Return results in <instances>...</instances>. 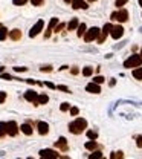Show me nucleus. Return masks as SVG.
<instances>
[{"instance_id": "f704fd0d", "label": "nucleus", "mask_w": 142, "mask_h": 159, "mask_svg": "<svg viewBox=\"0 0 142 159\" xmlns=\"http://www.w3.org/2000/svg\"><path fill=\"white\" fill-rule=\"evenodd\" d=\"M40 70L41 72H52V66H43L40 67Z\"/></svg>"}, {"instance_id": "ea45409f", "label": "nucleus", "mask_w": 142, "mask_h": 159, "mask_svg": "<svg viewBox=\"0 0 142 159\" xmlns=\"http://www.w3.org/2000/svg\"><path fill=\"white\" fill-rule=\"evenodd\" d=\"M44 86H48L49 89H57V86H55V84H52V83H49V81H46V83H44Z\"/></svg>"}, {"instance_id": "20e7f679", "label": "nucleus", "mask_w": 142, "mask_h": 159, "mask_svg": "<svg viewBox=\"0 0 142 159\" xmlns=\"http://www.w3.org/2000/svg\"><path fill=\"white\" fill-rule=\"evenodd\" d=\"M99 32H101V29L96 28V26H93V28H90L89 31H86V34L83 35V37H84V40H86L87 43H90V41H93V40L98 38Z\"/></svg>"}, {"instance_id": "2f4dec72", "label": "nucleus", "mask_w": 142, "mask_h": 159, "mask_svg": "<svg viewBox=\"0 0 142 159\" xmlns=\"http://www.w3.org/2000/svg\"><path fill=\"white\" fill-rule=\"evenodd\" d=\"M31 3H32L34 6H41V5L44 3V0H31Z\"/></svg>"}, {"instance_id": "a18cd8bd", "label": "nucleus", "mask_w": 142, "mask_h": 159, "mask_svg": "<svg viewBox=\"0 0 142 159\" xmlns=\"http://www.w3.org/2000/svg\"><path fill=\"white\" fill-rule=\"evenodd\" d=\"M64 2H66V3H70V2H72V0H64Z\"/></svg>"}, {"instance_id": "37998d69", "label": "nucleus", "mask_w": 142, "mask_h": 159, "mask_svg": "<svg viewBox=\"0 0 142 159\" xmlns=\"http://www.w3.org/2000/svg\"><path fill=\"white\" fill-rule=\"evenodd\" d=\"M109 84H110V86H112V87H113V86H115V84H116V81H115V80H110V83H109Z\"/></svg>"}, {"instance_id": "bb28decb", "label": "nucleus", "mask_w": 142, "mask_h": 159, "mask_svg": "<svg viewBox=\"0 0 142 159\" xmlns=\"http://www.w3.org/2000/svg\"><path fill=\"white\" fill-rule=\"evenodd\" d=\"M6 135V122H0V136Z\"/></svg>"}, {"instance_id": "4be33fe9", "label": "nucleus", "mask_w": 142, "mask_h": 159, "mask_svg": "<svg viewBox=\"0 0 142 159\" xmlns=\"http://www.w3.org/2000/svg\"><path fill=\"white\" fill-rule=\"evenodd\" d=\"M133 77H135L136 80H142V67H136L135 70H133Z\"/></svg>"}, {"instance_id": "7c9ffc66", "label": "nucleus", "mask_w": 142, "mask_h": 159, "mask_svg": "<svg viewBox=\"0 0 142 159\" xmlns=\"http://www.w3.org/2000/svg\"><path fill=\"white\" fill-rule=\"evenodd\" d=\"M128 2V0H116V3H115V6H118V8H121V6H124Z\"/></svg>"}, {"instance_id": "473e14b6", "label": "nucleus", "mask_w": 142, "mask_h": 159, "mask_svg": "<svg viewBox=\"0 0 142 159\" xmlns=\"http://www.w3.org/2000/svg\"><path fill=\"white\" fill-rule=\"evenodd\" d=\"M78 113H79V109L78 107H70V115H72V116H76Z\"/></svg>"}, {"instance_id": "412c9836", "label": "nucleus", "mask_w": 142, "mask_h": 159, "mask_svg": "<svg viewBox=\"0 0 142 159\" xmlns=\"http://www.w3.org/2000/svg\"><path fill=\"white\" fill-rule=\"evenodd\" d=\"M101 158H102V153L98 152V150H95V152H92L89 155V159H101Z\"/></svg>"}, {"instance_id": "58836bf2", "label": "nucleus", "mask_w": 142, "mask_h": 159, "mask_svg": "<svg viewBox=\"0 0 142 159\" xmlns=\"http://www.w3.org/2000/svg\"><path fill=\"white\" fill-rule=\"evenodd\" d=\"M57 89L63 90V92H69V87H66V86H57Z\"/></svg>"}, {"instance_id": "dca6fc26", "label": "nucleus", "mask_w": 142, "mask_h": 159, "mask_svg": "<svg viewBox=\"0 0 142 159\" xmlns=\"http://www.w3.org/2000/svg\"><path fill=\"white\" fill-rule=\"evenodd\" d=\"M20 130L23 132L25 135H32V127H31V124H28V122H26V124H23L22 127H20Z\"/></svg>"}, {"instance_id": "c03bdc74", "label": "nucleus", "mask_w": 142, "mask_h": 159, "mask_svg": "<svg viewBox=\"0 0 142 159\" xmlns=\"http://www.w3.org/2000/svg\"><path fill=\"white\" fill-rule=\"evenodd\" d=\"M3 70H5V67H0V75L3 74Z\"/></svg>"}, {"instance_id": "6ab92c4d", "label": "nucleus", "mask_w": 142, "mask_h": 159, "mask_svg": "<svg viewBox=\"0 0 142 159\" xmlns=\"http://www.w3.org/2000/svg\"><path fill=\"white\" fill-rule=\"evenodd\" d=\"M86 29H87V26L84 23H79L78 25V32H76V35H78V37H83V35L86 34Z\"/></svg>"}, {"instance_id": "f257e3e1", "label": "nucleus", "mask_w": 142, "mask_h": 159, "mask_svg": "<svg viewBox=\"0 0 142 159\" xmlns=\"http://www.w3.org/2000/svg\"><path fill=\"white\" fill-rule=\"evenodd\" d=\"M87 127V121L84 118H76L74 122H70L69 124V132L74 135H79L81 132Z\"/></svg>"}, {"instance_id": "9b49d317", "label": "nucleus", "mask_w": 142, "mask_h": 159, "mask_svg": "<svg viewBox=\"0 0 142 159\" xmlns=\"http://www.w3.org/2000/svg\"><path fill=\"white\" fill-rule=\"evenodd\" d=\"M37 98H38V95H37V92H34V90H28L25 93V100L29 101V103L37 104Z\"/></svg>"}, {"instance_id": "393cba45", "label": "nucleus", "mask_w": 142, "mask_h": 159, "mask_svg": "<svg viewBox=\"0 0 142 159\" xmlns=\"http://www.w3.org/2000/svg\"><path fill=\"white\" fill-rule=\"evenodd\" d=\"M92 74H93V69H92V67H84V69H83V75H84V77H90Z\"/></svg>"}, {"instance_id": "49530a36", "label": "nucleus", "mask_w": 142, "mask_h": 159, "mask_svg": "<svg viewBox=\"0 0 142 159\" xmlns=\"http://www.w3.org/2000/svg\"><path fill=\"white\" fill-rule=\"evenodd\" d=\"M87 2H96V0H87Z\"/></svg>"}, {"instance_id": "c9c22d12", "label": "nucleus", "mask_w": 142, "mask_h": 159, "mask_svg": "<svg viewBox=\"0 0 142 159\" xmlns=\"http://www.w3.org/2000/svg\"><path fill=\"white\" fill-rule=\"evenodd\" d=\"M6 100V92H0V104H3Z\"/></svg>"}, {"instance_id": "de8ad7c7", "label": "nucleus", "mask_w": 142, "mask_h": 159, "mask_svg": "<svg viewBox=\"0 0 142 159\" xmlns=\"http://www.w3.org/2000/svg\"><path fill=\"white\" fill-rule=\"evenodd\" d=\"M139 5H141V6H142V0H139Z\"/></svg>"}, {"instance_id": "423d86ee", "label": "nucleus", "mask_w": 142, "mask_h": 159, "mask_svg": "<svg viewBox=\"0 0 142 159\" xmlns=\"http://www.w3.org/2000/svg\"><path fill=\"white\" fill-rule=\"evenodd\" d=\"M6 133L9 135V136H15L17 133H19V126H17L15 121L6 122Z\"/></svg>"}, {"instance_id": "a19ab883", "label": "nucleus", "mask_w": 142, "mask_h": 159, "mask_svg": "<svg viewBox=\"0 0 142 159\" xmlns=\"http://www.w3.org/2000/svg\"><path fill=\"white\" fill-rule=\"evenodd\" d=\"M70 72H72L74 75H76V74L79 72V69H78V67H72V69H70Z\"/></svg>"}, {"instance_id": "b1692460", "label": "nucleus", "mask_w": 142, "mask_h": 159, "mask_svg": "<svg viewBox=\"0 0 142 159\" xmlns=\"http://www.w3.org/2000/svg\"><path fill=\"white\" fill-rule=\"evenodd\" d=\"M110 159H124V153L122 152H113Z\"/></svg>"}, {"instance_id": "aec40b11", "label": "nucleus", "mask_w": 142, "mask_h": 159, "mask_svg": "<svg viewBox=\"0 0 142 159\" xmlns=\"http://www.w3.org/2000/svg\"><path fill=\"white\" fill-rule=\"evenodd\" d=\"M96 147H98V144H96L95 141H89V142H86V148L90 150V152H95Z\"/></svg>"}, {"instance_id": "5701e85b", "label": "nucleus", "mask_w": 142, "mask_h": 159, "mask_svg": "<svg viewBox=\"0 0 142 159\" xmlns=\"http://www.w3.org/2000/svg\"><path fill=\"white\" fill-rule=\"evenodd\" d=\"M6 37H8V29L5 26H2V28H0V41H3Z\"/></svg>"}, {"instance_id": "79ce46f5", "label": "nucleus", "mask_w": 142, "mask_h": 159, "mask_svg": "<svg viewBox=\"0 0 142 159\" xmlns=\"http://www.w3.org/2000/svg\"><path fill=\"white\" fill-rule=\"evenodd\" d=\"M2 78H3V80H12V77L8 75V74H2Z\"/></svg>"}, {"instance_id": "a211bd4d", "label": "nucleus", "mask_w": 142, "mask_h": 159, "mask_svg": "<svg viewBox=\"0 0 142 159\" xmlns=\"http://www.w3.org/2000/svg\"><path fill=\"white\" fill-rule=\"evenodd\" d=\"M48 101H49V96L48 95H38V98H37V104L35 106H38V104H48Z\"/></svg>"}, {"instance_id": "8fccbe9b", "label": "nucleus", "mask_w": 142, "mask_h": 159, "mask_svg": "<svg viewBox=\"0 0 142 159\" xmlns=\"http://www.w3.org/2000/svg\"><path fill=\"white\" fill-rule=\"evenodd\" d=\"M28 159H34V158H28Z\"/></svg>"}, {"instance_id": "cd10ccee", "label": "nucleus", "mask_w": 142, "mask_h": 159, "mask_svg": "<svg viewBox=\"0 0 142 159\" xmlns=\"http://www.w3.org/2000/svg\"><path fill=\"white\" fill-rule=\"evenodd\" d=\"M87 138H89V139H92V141H95L96 138H98V133H96V132H92V130H90V132H87Z\"/></svg>"}, {"instance_id": "0eeeda50", "label": "nucleus", "mask_w": 142, "mask_h": 159, "mask_svg": "<svg viewBox=\"0 0 142 159\" xmlns=\"http://www.w3.org/2000/svg\"><path fill=\"white\" fill-rule=\"evenodd\" d=\"M122 34H124V28L121 25H116V26H112V29H110V35L115 38V40H118L122 37Z\"/></svg>"}, {"instance_id": "09e8293b", "label": "nucleus", "mask_w": 142, "mask_h": 159, "mask_svg": "<svg viewBox=\"0 0 142 159\" xmlns=\"http://www.w3.org/2000/svg\"><path fill=\"white\" fill-rule=\"evenodd\" d=\"M141 57H142V49H141Z\"/></svg>"}, {"instance_id": "72a5a7b5", "label": "nucleus", "mask_w": 142, "mask_h": 159, "mask_svg": "<svg viewBox=\"0 0 142 159\" xmlns=\"http://www.w3.org/2000/svg\"><path fill=\"white\" fill-rule=\"evenodd\" d=\"M64 26H66L64 23H60V25H57L55 28H54V31H55V32H60L61 29H64Z\"/></svg>"}, {"instance_id": "c85d7f7f", "label": "nucleus", "mask_w": 142, "mask_h": 159, "mask_svg": "<svg viewBox=\"0 0 142 159\" xmlns=\"http://www.w3.org/2000/svg\"><path fill=\"white\" fill-rule=\"evenodd\" d=\"M69 109H70V104H69V103H63V104L60 106V110H61V112H67Z\"/></svg>"}, {"instance_id": "e433bc0d", "label": "nucleus", "mask_w": 142, "mask_h": 159, "mask_svg": "<svg viewBox=\"0 0 142 159\" xmlns=\"http://www.w3.org/2000/svg\"><path fill=\"white\" fill-rule=\"evenodd\" d=\"M136 145H138L139 148H142V135L136 138Z\"/></svg>"}, {"instance_id": "ddd939ff", "label": "nucleus", "mask_w": 142, "mask_h": 159, "mask_svg": "<svg viewBox=\"0 0 142 159\" xmlns=\"http://www.w3.org/2000/svg\"><path fill=\"white\" fill-rule=\"evenodd\" d=\"M55 147H57V148H60L61 152H67L69 147H67V141H66V138L61 136V138L57 141V142H55Z\"/></svg>"}, {"instance_id": "2eb2a0df", "label": "nucleus", "mask_w": 142, "mask_h": 159, "mask_svg": "<svg viewBox=\"0 0 142 159\" xmlns=\"http://www.w3.org/2000/svg\"><path fill=\"white\" fill-rule=\"evenodd\" d=\"M9 38H11L12 41H19V40L22 38V31H20V29H12V31L9 32Z\"/></svg>"}, {"instance_id": "603ef678", "label": "nucleus", "mask_w": 142, "mask_h": 159, "mask_svg": "<svg viewBox=\"0 0 142 159\" xmlns=\"http://www.w3.org/2000/svg\"><path fill=\"white\" fill-rule=\"evenodd\" d=\"M41 159H44V158H41Z\"/></svg>"}, {"instance_id": "39448f33", "label": "nucleus", "mask_w": 142, "mask_h": 159, "mask_svg": "<svg viewBox=\"0 0 142 159\" xmlns=\"http://www.w3.org/2000/svg\"><path fill=\"white\" fill-rule=\"evenodd\" d=\"M43 26H44V22H43V20H38V22L31 28V31H29V37H37V35L43 31Z\"/></svg>"}, {"instance_id": "6e6552de", "label": "nucleus", "mask_w": 142, "mask_h": 159, "mask_svg": "<svg viewBox=\"0 0 142 159\" xmlns=\"http://www.w3.org/2000/svg\"><path fill=\"white\" fill-rule=\"evenodd\" d=\"M40 156L44 158V159H58L57 158V153L54 152V150H50V148H44L40 152Z\"/></svg>"}, {"instance_id": "c756f323", "label": "nucleus", "mask_w": 142, "mask_h": 159, "mask_svg": "<svg viewBox=\"0 0 142 159\" xmlns=\"http://www.w3.org/2000/svg\"><path fill=\"white\" fill-rule=\"evenodd\" d=\"M28 0H12V3L15 5V6H22V5H25Z\"/></svg>"}, {"instance_id": "4468645a", "label": "nucleus", "mask_w": 142, "mask_h": 159, "mask_svg": "<svg viewBox=\"0 0 142 159\" xmlns=\"http://www.w3.org/2000/svg\"><path fill=\"white\" fill-rule=\"evenodd\" d=\"M86 90H87V92H90V93H99V92H101V87H99V84L89 83V84L86 86Z\"/></svg>"}, {"instance_id": "f03ea898", "label": "nucleus", "mask_w": 142, "mask_h": 159, "mask_svg": "<svg viewBox=\"0 0 142 159\" xmlns=\"http://www.w3.org/2000/svg\"><path fill=\"white\" fill-rule=\"evenodd\" d=\"M141 64H142V57L138 55V54L130 55V58H127L125 61H124V67H127V69H130V67H139Z\"/></svg>"}, {"instance_id": "3c124183", "label": "nucleus", "mask_w": 142, "mask_h": 159, "mask_svg": "<svg viewBox=\"0 0 142 159\" xmlns=\"http://www.w3.org/2000/svg\"><path fill=\"white\" fill-rule=\"evenodd\" d=\"M0 28H2V25H0Z\"/></svg>"}, {"instance_id": "1a4fd4ad", "label": "nucleus", "mask_w": 142, "mask_h": 159, "mask_svg": "<svg viewBox=\"0 0 142 159\" xmlns=\"http://www.w3.org/2000/svg\"><path fill=\"white\" fill-rule=\"evenodd\" d=\"M58 25V19L57 17H54V19H50V22H49V26H48V31L44 32V38H49L50 37V32L54 31V28Z\"/></svg>"}, {"instance_id": "f3484780", "label": "nucleus", "mask_w": 142, "mask_h": 159, "mask_svg": "<svg viewBox=\"0 0 142 159\" xmlns=\"http://www.w3.org/2000/svg\"><path fill=\"white\" fill-rule=\"evenodd\" d=\"M78 25H79V22H78V19H72L69 23H67V29L69 31H74V29H76L78 28Z\"/></svg>"}, {"instance_id": "7ed1b4c3", "label": "nucleus", "mask_w": 142, "mask_h": 159, "mask_svg": "<svg viewBox=\"0 0 142 159\" xmlns=\"http://www.w3.org/2000/svg\"><path fill=\"white\" fill-rule=\"evenodd\" d=\"M110 19H112L113 22H121V23H124V22H127V20H128V11H127V9L115 11V12H112Z\"/></svg>"}, {"instance_id": "9d476101", "label": "nucleus", "mask_w": 142, "mask_h": 159, "mask_svg": "<svg viewBox=\"0 0 142 159\" xmlns=\"http://www.w3.org/2000/svg\"><path fill=\"white\" fill-rule=\"evenodd\" d=\"M72 8L74 9H87L89 8V5L84 2V0H72Z\"/></svg>"}, {"instance_id": "f8f14e48", "label": "nucleus", "mask_w": 142, "mask_h": 159, "mask_svg": "<svg viewBox=\"0 0 142 159\" xmlns=\"http://www.w3.org/2000/svg\"><path fill=\"white\" fill-rule=\"evenodd\" d=\"M37 127H38V133H40V135H48V133H49V124H48V122L38 121Z\"/></svg>"}, {"instance_id": "4c0bfd02", "label": "nucleus", "mask_w": 142, "mask_h": 159, "mask_svg": "<svg viewBox=\"0 0 142 159\" xmlns=\"http://www.w3.org/2000/svg\"><path fill=\"white\" fill-rule=\"evenodd\" d=\"M14 70H15V72H26V70H28V67H22V66H19V67H14Z\"/></svg>"}, {"instance_id": "a878e982", "label": "nucleus", "mask_w": 142, "mask_h": 159, "mask_svg": "<svg viewBox=\"0 0 142 159\" xmlns=\"http://www.w3.org/2000/svg\"><path fill=\"white\" fill-rule=\"evenodd\" d=\"M104 81H105V78L98 75V77H95V78H93V81H92V83H95V84H102Z\"/></svg>"}]
</instances>
